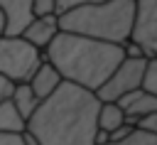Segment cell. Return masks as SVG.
<instances>
[{"label":"cell","mask_w":157,"mask_h":145,"mask_svg":"<svg viewBox=\"0 0 157 145\" xmlns=\"http://www.w3.org/2000/svg\"><path fill=\"white\" fill-rule=\"evenodd\" d=\"M98 96L71 81H61L27 118V133L37 145H96Z\"/></svg>","instance_id":"6da1fadb"},{"label":"cell","mask_w":157,"mask_h":145,"mask_svg":"<svg viewBox=\"0 0 157 145\" xmlns=\"http://www.w3.org/2000/svg\"><path fill=\"white\" fill-rule=\"evenodd\" d=\"M42 57L61 74L64 81H71L96 93L113 74V69L125 59V52L123 44H110L59 29L42 52Z\"/></svg>","instance_id":"7a4b0ae2"},{"label":"cell","mask_w":157,"mask_h":145,"mask_svg":"<svg viewBox=\"0 0 157 145\" xmlns=\"http://www.w3.org/2000/svg\"><path fill=\"white\" fill-rule=\"evenodd\" d=\"M135 0H101L69 7L56 15L59 29L83 34L91 39L123 44L130 39Z\"/></svg>","instance_id":"3957f363"},{"label":"cell","mask_w":157,"mask_h":145,"mask_svg":"<svg viewBox=\"0 0 157 145\" xmlns=\"http://www.w3.org/2000/svg\"><path fill=\"white\" fill-rule=\"evenodd\" d=\"M42 52L29 44L20 34H2L0 37V74L7 76L12 84H25L42 64Z\"/></svg>","instance_id":"277c9868"},{"label":"cell","mask_w":157,"mask_h":145,"mask_svg":"<svg viewBox=\"0 0 157 145\" xmlns=\"http://www.w3.org/2000/svg\"><path fill=\"white\" fill-rule=\"evenodd\" d=\"M145 61H147V59H130V57H125V59L113 69V74L103 81V86L96 91L98 101H118L120 96L140 88L142 71H145Z\"/></svg>","instance_id":"5b68a950"},{"label":"cell","mask_w":157,"mask_h":145,"mask_svg":"<svg viewBox=\"0 0 157 145\" xmlns=\"http://www.w3.org/2000/svg\"><path fill=\"white\" fill-rule=\"evenodd\" d=\"M130 42H135L147 59H157V0H135Z\"/></svg>","instance_id":"8992f818"},{"label":"cell","mask_w":157,"mask_h":145,"mask_svg":"<svg viewBox=\"0 0 157 145\" xmlns=\"http://www.w3.org/2000/svg\"><path fill=\"white\" fill-rule=\"evenodd\" d=\"M118 106L123 108L125 120L135 125L140 118H145V116H150V113L157 111V98H155L152 93H147L145 88H135V91L120 96V98H118Z\"/></svg>","instance_id":"52a82bcc"},{"label":"cell","mask_w":157,"mask_h":145,"mask_svg":"<svg viewBox=\"0 0 157 145\" xmlns=\"http://www.w3.org/2000/svg\"><path fill=\"white\" fill-rule=\"evenodd\" d=\"M56 32H59V20H56V15H44V17H32L27 25H25V29L20 32V37H25L29 44H34L39 52H44L47 49V44L56 37Z\"/></svg>","instance_id":"ba28073f"},{"label":"cell","mask_w":157,"mask_h":145,"mask_svg":"<svg viewBox=\"0 0 157 145\" xmlns=\"http://www.w3.org/2000/svg\"><path fill=\"white\" fill-rule=\"evenodd\" d=\"M61 81H64V79H61V74H59V71H56L47 59H42V64L34 69V74L29 76V81H27V84H29V88L37 93V98L42 101V98H47V96H49V93H52Z\"/></svg>","instance_id":"9c48e42d"},{"label":"cell","mask_w":157,"mask_h":145,"mask_svg":"<svg viewBox=\"0 0 157 145\" xmlns=\"http://www.w3.org/2000/svg\"><path fill=\"white\" fill-rule=\"evenodd\" d=\"M0 7L7 17L5 34H20L25 25L32 20V0H0Z\"/></svg>","instance_id":"30bf717a"},{"label":"cell","mask_w":157,"mask_h":145,"mask_svg":"<svg viewBox=\"0 0 157 145\" xmlns=\"http://www.w3.org/2000/svg\"><path fill=\"white\" fill-rule=\"evenodd\" d=\"M123 123H128V120H125V113H123V108L118 106V101H101L98 116H96L98 130L110 133V130H115V128L123 125Z\"/></svg>","instance_id":"8fae6325"},{"label":"cell","mask_w":157,"mask_h":145,"mask_svg":"<svg viewBox=\"0 0 157 145\" xmlns=\"http://www.w3.org/2000/svg\"><path fill=\"white\" fill-rule=\"evenodd\" d=\"M12 103H15V108L20 111V116L27 120L32 113H34V108L39 106V98H37V93L29 88V84L25 81V84H15V88H12Z\"/></svg>","instance_id":"7c38bea8"},{"label":"cell","mask_w":157,"mask_h":145,"mask_svg":"<svg viewBox=\"0 0 157 145\" xmlns=\"http://www.w3.org/2000/svg\"><path fill=\"white\" fill-rule=\"evenodd\" d=\"M25 128H27V120L15 108L12 98H5L0 103V133H25Z\"/></svg>","instance_id":"4fadbf2b"},{"label":"cell","mask_w":157,"mask_h":145,"mask_svg":"<svg viewBox=\"0 0 157 145\" xmlns=\"http://www.w3.org/2000/svg\"><path fill=\"white\" fill-rule=\"evenodd\" d=\"M140 88H145L147 93H152V96L157 98V59H147V61H145V71H142Z\"/></svg>","instance_id":"5bb4252c"},{"label":"cell","mask_w":157,"mask_h":145,"mask_svg":"<svg viewBox=\"0 0 157 145\" xmlns=\"http://www.w3.org/2000/svg\"><path fill=\"white\" fill-rule=\"evenodd\" d=\"M103 145H157V135H150L140 128H135L128 138L123 140H115V143H103Z\"/></svg>","instance_id":"9a60e30c"},{"label":"cell","mask_w":157,"mask_h":145,"mask_svg":"<svg viewBox=\"0 0 157 145\" xmlns=\"http://www.w3.org/2000/svg\"><path fill=\"white\" fill-rule=\"evenodd\" d=\"M56 15V0H32V17Z\"/></svg>","instance_id":"2e32d148"},{"label":"cell","mask_w":157,"mask_h":145,"mask_svg":"<svg viewBox=\"0 0 157 145\" xmlns=\"http://www.w3.org/2000/svg\"><path fill=\"white\" fill-rule=\"evenodd\" d=\"M135 128H140V130H145L150 135H157V111L150 113V116H145V118H140L135 123Z\"/></svg>","instance_id":"e0dca14e"},{"label":"cell","mask_w":157,"mask_h":145,"mask_svg":"<svg viewBox=\"0 0 157 145\" xmlns=\"http://www.w3.org/2000/svg\"><path fill=\"white\" fill-rule=\"evenodd\" d=\"M123 52H125V57H130V59H147V57H145V52H142L135 42H130V39H128V42H123Z\"/></svg>","instance_id":"ac0fdd59"},{"label":"cell","mask_w":157,"mask_h":145,"mask_svg":"<svg viewBox=\"0 0 157 145\" xmlns=\"http://www.w3.org/2000/svg\"><path fill=\"white\" fill-rule=\"evenodd\" d=\"M0 145H25L22 133H0Z\"/></svg>","instance_id":"d6986e66"},{"label":"cell","mask_w":157,"mask_h":145,"mask_svg":"<svg viewBox=\"0 0 157 145\" xmlns=\"http://www.w3.org/2000/svg\"><path fill=\"white\" fill-rule=\"evenodd\" d=\"M12 88H15V84H12L7 76H2V74H0V103H2L5 98H10V96H12Z\"/></svg>","instance_id":"ffe728a7"},{"label":"cell","mask_w":157,"mask_h":145,"mask_svg":"<svg viewBox=\"0 0 157 145\" xmlns=\"http://www.w3.org/2000/svg\"><path fill=\"white\" fill-rule=\"evenodd\" d=\"M83 2H101V0H56V15L69 10V7H76V5H83Z\"/></svg>","instance_id":"44dd1931"},{"label":"cell","mask_w":157,"mask_h":145,"mask_svg":"<svg viewBox=\"0 0 157 145\" xmlns=\"http://www.w3.org/2000/svg\"><path fill=\"white\" fill-rule=\"evenodd\" d=\"M7 32V17H5V12H2V7H0V37Z\"/></svg>","instance_id":"7402d4cb"}]
</instances>
